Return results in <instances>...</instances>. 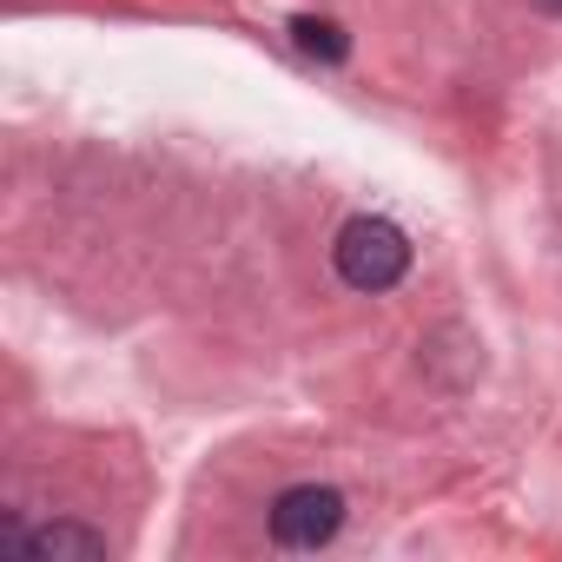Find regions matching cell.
I'll list each match as a JSON object with an SVG mask.
<instances>
[{
	"label": "cell",
	"instance_id": "cell-1",
	"mask_svg": "<svg viewBox=\"0 0 562 562\" xmlns=\"http://www.w3.org/2000/svg\"><path fill=\"white\" fill-rule=\"evenodd\" d=\"M331 265H338V278L351 292H391L397 278L411 271V238L391 225V218H378V212H358V218H345V232H338V245H331Z\"/></svg>",
	"mask_w": 562,
	"mask_h": 562
},
{
	"label": "cell",
	"instance_id": "cell-2",
	"mask_svg": "<svg viewBox=\"0 0 562 562\" xmlns=\"http://www.w3.org/2000/svg\"><path fill=\"white\" fill-rule=\"evenodd\" d=\"M345 529V496L331 483H292L271 503V542L278 549H325Z\"/></svg>",
	"mask_w": 562,
	"mask_h": 562
},
{
	"label": "cell",
	"instance_id": "cell-3",
	"mask_svg": "<svg viewBox=\"0 0 562 562\" xmlns=\"http://www.w3.org/2000/svg\"><path fill=\"white\" fill-rule=\"evenodd\" d=\"M27 555H54V562H106V536L87 522H47V529H8Z\"/></svg>",
	"mask_w": 562,
	"mask_h": 562
},
{
	"label": "cell",
	"instance_id": "cell-4",
	"mask_svg": "<svg viewBox=\"0 0 562 562\" xmlns=\"http://www.w3.org/2000/svg\"><path fill=\"white\" fill-rule=\"evenodd\" d=\"M292 41H299V54H312V60H331V67L351 54L345 27H338V21H318V14H299V21H292Z\"/></svg>",
	"mask_w": 562,
	"mask_h": 562
},
{
	"label": "cell",
	"instance_id": "cell-5",
	"mask_svg": "<svg viewBox=\"0 0 562 562\" xmlns=\"http://www.w3.org/2000/svg\"><path fill=\"white\" fill-rule=\"evenodd\" d=\"M542 8H549V14H562V0H542Z\"/></svg>",
	"mask_w": 562,
	"mask_h": 562
}]
</instances>
